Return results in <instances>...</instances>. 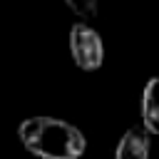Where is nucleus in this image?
Returning a JSON list of instances; mask_svg holds the SVG:
<instances>
[{
	"instance_id": "nucleus-5",
	"label": "nucleus",
	"mask_w": 159,
	"mask_h": 159,
	"mask_svg": "<svg viewBox=\"0 0 159 159\" xmlns=\"http://www.w3.org/2000/svg\"><path fill=\"white\" fill-rule=\"evenodd\" d=\"M65 5L80 17V22H89L99 12V0H65Z\"/></svg>"
},
{
	"instance_id": "nucleus-4",
	"label": "nucleus",
	"mask_w": 159,
	"mask_h": 159,
	"mask_svg": "<svg viewBox=\"0 0 159 159\" xmlns=\"http://www.w3.org/2000/svg\"><path fill=\"white\" fill-rule=\"evenodd\" d=\"M142 127L159 134V77H152L142 92Z\"/></svg>"
},
{
	"instance_id": "nucleus-2",
	"label": "nucleus",
	"mask_w": 159,
	"mask_h": 159,
	"mask_svg": "<svg viewBox=\"0 0 159 159\" xmlns=\"http://www.w3.org/2000/svg\"><path fill=\"white\" fill-rule=\"evenodd\" d=\"M70 52L80 70L94 72L104 62V42L89 22H75L70 30Z\"/></svg>"
},
{
	"instance_id": "nucleus-1",
	"label": "nucleus",
	"mask_w": 159,
	"mask_h": 159,
	"mask_svg": "<svg viewBox=\"0 0 159 159\" xmlns=\"http://www.w3.org/2000/svg\"><path fill=\"white\" fill-rule=\"evenodd\" d=\"M22 147L40 159H80L84 154V134L57 117H30L17 129Z\"/></svg>"
},
{
	"instance_id": "nucleus-3",
	"label": "nucleus",
	"mask_w": 159,
	"mask_h": 159,
	"mask_svg": "<svg viewBox=\"0 0 159 159\" xmlns=\"http://www.w3.org/2000/svg\"><path fill=\"white\" fill-rule=\"evenodd\" d=\"M149 149H152V134L142 124H134L122 134L114 149V159H149Z\"/></svg>"
}]
</instances>
